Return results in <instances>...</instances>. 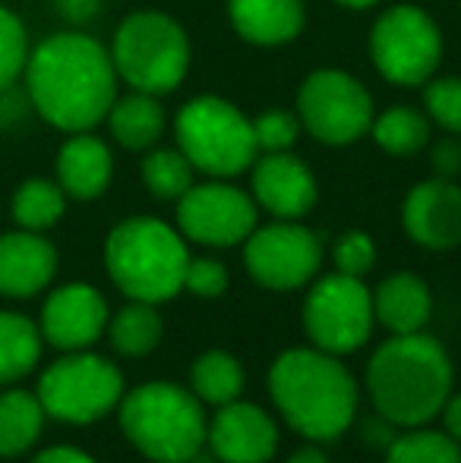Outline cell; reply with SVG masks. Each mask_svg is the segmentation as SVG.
<instances>
[{
  "label": "cell",
  "mask_w": 461,
  "mask_h": 463,
  "mask_svg": "<svg viewBox=\"0 0 461 463\" xmlns=\"http://www.w3.org/2000/svg\"><path fill=\"white\" fill-rule=\"evenodd\" d=\"M25 86L35 110L51 127L86 133L105 120L117 98L111 51L86 32L51 35L29 54Z\"/></svg>",
  "instance_id": "obj_1"
},
{
  "label": "cell",
  "mask_w": 461,
  "mask_h": 463,
  "mask_svg": "<svg viewBox=\"0 0 461 463\" xmlns=\"http://www.w3.org/2000/svg\"><path fill=\"white\" fill-rule=\"evenodd\" d=\"M452 360L437 337L392 335L367 363V394L382 422L430 426L452 394Z\"/></svg>",
  "instance_id": "obj_2"
},
{
  "label": "cell",
  "mask_w": 461,
  "mask_h": 463,
  "mask_svg": "<svg viewBox=\"0 0 461 463\" xmlns=\"http://www.w3.org/2000/svg\"><path fill=\"white\" fill-rule=\"evenodd\" d=\"M269 394L282 420L307 441H332L357 420L360 388L341 356L320 347H294L275 356Z\"/></svg>",
  "instance_id": "obj_3"
},
{
  "label": "cell",
  "mask_w": 461,
  "mask_h": 463,
  "mask_svg": "<svg viewBox=\"0 0 461 463\" xmlns=\"http://www.w3.org/2000/svg\"><path fill=\"white\" fill-rule=\"evenodd\" d=\"M117 420L130 445L155 463H190L206 448L209 432L206 403L174 382H146L123 391Z\"/></svg>",
  "instance_id": "obj_4"
},
{
  "label": "cell",
  "mask_w": 461,
  "mask_h": 463,
  "mask_svg": "<svg viewBox=\"0 0 461 463\" xmlns=\"http://www.w3.org/2000/svg\"><path fill=\"white\" fill-rule=\"evenodd\" d=\"M190 252L180 231L158 218H127L108 233L105 269L117 290L139 303H168L184 290Z\"/></svg>",
  "instance_id": "obj_5"
},
{
  "label": "cell",
  "mask_w": 461,
  "mask_h": 463,
  "mask_svg": "<svg viewBox=\"0 0 461 463\" xmlns=\"http://www.w3.org/2000/svg\"><path fill=\"white\" fill-rule=\"evenodd\" d=\"M111 61L117 80L127 82L133 92L168 95L187 80L190 38L178 19L158 10H142L117 25Z\"/></svg>",
  "instance_id": "obj_6"
},
{
  "label": "cell",
  "mask_w": 461,
  "mask_h": 463,
  "mask_svg": "<svg viewBox=\"0 0 461 463\" xmlns=\"http://www.w3.org/2000/svg\"><path fill=\"white\" fill-rule=\"evenodd\" d=\"M178 148L187 155L193 171L212 180H228L253 167L259 148L253 120L237 104L218 95H199L178 110L174 120Z\"/></svg>",
  "instance_id": "obj_7"
},
{
  "label": "cell",
  "mask_w": 461,
  "mask_h": 463,
  "mask_svg": "<svg viewBox=\"0 0 461 463\" xmlns=\"http://www.w3.org/2000/svg\"><path fill=\"white\" fill-rule=\"evenodd\" d=\"M123 375L111 360L89 350H70L38 378V401L44 413L73 426H89L120 403Z\"/></svg>",
  "instance_id": "obj_8"
},
{
  "label": "cell",
  "mask_w": 461,
  "mask_h": 463,
  "mask_svg": "<svg viewBox=\"0 0 461 463\" xmlns=\"http://www.w3.org/2000/svg\"><path fill=\"white\" fill-rule=\"evenodd\" d=\"M370 57L382 80L395 86H424L443 61V32L420 6H389L370 32Z\"/></svg>",
  "instance_id": "obj_9"
},
{
  "label": "cell",
  "mask_w": 461,
  "mask_h": 463,
  "mask_svg": "<svg viewBox=\"0 0 461 463\" xmlns=\"http://www.w3.org/2000/svg\"><path fill=\"white\" fill-rule=\"evenodd\" d=\"M303 331L310 344L326 354L345 356L367 344L376 325L373 290H367L363 278H351L341 271L313 280L303 297Z\"/></svg>",
  "instance_id": "obj_10"
},
{
  "label": "cell",
  "mask_w": 461,
  "mask_h": 463,
  "mask_svg": "<svg viewBox=\"0 0 461 463\" xmlns=\"http://www.w3.org/2000/svg\"><path fill=\"white\" fill-rule=\"evenodd\" d=\"M297 120L326 146H351L373 123V98L345 70H316L297 92Z\"/></svg>",
  "instance_id": "obj_11"
},
{
  "label": "cell",
  "mask_w": 461,
  "mask_h": 463,
  "mask_svg": "<svg viewBox=\"0 0 461 463\" xmlns=\"http://www.w3.org/2000/svg\"><path fill=\"white\" fill-rule=\"evenodd\" d=\"M246 275L265 290H301L313 284L322 265V246L313 231L297 221H275L244 240Z\"/></svg>",
  "instance_id": "obj_12"
},
{
  "label": "cell",
  "mask_w": 461,
  "mask_h": 463,
  "mask_svg": "<svg viewBox=\"0 0 461 463\" xmlns=\"http://www.w3.org/2000/svg\"><path fill=\"white\" fill-rule=\"evenodd\" d=\"M259 205L250 193L209 180V184H193L178 199V231L184 240L212 250H228L237 246L256 231Z\"/></svg>",
  "instance_id": "obj_13"
},
{
  "label": "cell",
  "mask_w": 461,
  "mask_h": 463,
  "mask_svg": "<svg viewBox=\"0 0 461 463\" xmlns=\"http://www.w3.org/2000/svg\"><path fill=\"white\" fill-rule=\"evenodd\" d=\"M206 445L222 463H269L278 451V426L263 407L237 397L216 407Z\"/></svg>",
  "instance_id": "obj_14"
},
{
  "label": "cell",
  "mask_w": 461,
  "mask_h": 463,
  "mask_svg": "<svg viewBox=\"0 0 461 463\" xmlns=\"http://www.w3.org/2000/svg\"><path fill=\"white\" fill-rule=\"evenodd\" d=\"M108 328V303L95 287H57L42 309V337L57 350H89Z\"/></svg>",
  "instance_id": "obj_15"
},
{
  "label": "cell",
  "mask_w": 461,
  "mask_h": 463,
  "mask_svg": "<svg viewBox=\"0 0 461 463\" xmlns=\"http://www.w3.org/2000/svg\"><path fill=\"white\" fill-rule=\"evenodd\" d=\"M405 233L424 250H452L461 243V186L452 180H424L401 205Z\"/></svg>",
  "instance_id": "obj_16"
},
{
  "label": "cell",
  "mask_w": 461,
  "mask_h": 463,
  "mask_svg": "<svg viewBox=\"0 0 461 463\" xmlns=\"http://www.w3.org/2000/svg\"><path fill=\"white\" fill-rule=\"evenodd\" d=\"M316 177L297 155L269 152L253 161V202L278 221H297L316 205Z\"/></svg>",
  "instance_id": "obj_17"
},
{
  "label": "cell",
  "mask_w": 461,
  "mask_h": 463,
  "mask_svg": "<svg viewBox=\"0 0 461 463\" xmlns=\"http://www.w3.org/2000/svg\"><path fill=\"white\" fill-rule=\"evenodd\" d=\"M57 271V250L35 231H13L0 237V293L35 297Z\"/></svg>",
  "instance_id": "obj_18"
},
{
  "label": "cell",
  "mask_w": 461,
  "mask_h": 463,
  "mask_svg": "<svg viewBox=\"0 0 461 463\" xmlns=\"http://www.w3.org/2000/svg\"><path fill=\"white\" fill-rule=\"evenodd\" d=\"M228 19L244 42L275 48L301 35L307 10L303 0H228Z\"/></svg>",
  "instance_id": "obj_19"
},
{
  "label": "cell",
  "mask_w": 461,
  "mask_h": 463,
  "mask_svg": "<svg viewBox=\"0 0 461 463\" xmlns=\"http://www.w3.org/2000/svg\"><path fill=\"white\" fill-rule=\"evenodd\" d=\"M373 316L392 335H418L433 316V293L424 278L395 271L373 290Z\"/></svg>",
  "instance_id": "obj_20"
},
{
  "label": "cell",
  "mask_w": 461,
  "mask_h": 463,
  "mask_svg": "<svg viewBox=\"0 0 461 463\" xmlns=\"http://www.w3.org/2000/svg\"><path fill=\"white\" fill-rule=\"evenodd\" d=\"M114 161L108 146L86 133H70V139L63 142L61 155H57V184L73 199H99L111 184Z\"/></svg>",
  "instance_id": "obj_21"
},
{
  "label": "cell",
  "mask_w": 461,
  "mask_h": 463,
  "mask_svg": "<svg viewBox=\"0 0 461 463\" xmlns=\"http://www.w3.org/2000/svg\"><path fill=\"white\" fill-rule=\"evenodd\" d=\"M105 120L111 123L114 139L130 152H149L165 133V108H161L158 95L149 92L114 98Z\"/></svg>",
  "instance_id": "obj_22"
},
{
  "label": "cell",
  "mask_w": 461,
  "mask_h": 463,
  "mask_svg": "<svg viewBox=\"0 0 461 463\" xmlns=\"http://www.w3.org/2000/svg\"><path fill=\"white\" fill-rule=\"evenodd\" d=\"M44 407L38 394L6 391L0 394V458H16L38 441L44 426Z\"/></svg>",
  "instance_id": "obj_23"
},
{
  "label": "cell",
  "mask_w": 461,
  "mask_h": 463,
  "mask_svg": "<svg viewBox=\"0 0 461 463\" xmlns=\"http://www.w3.org/2000/svg\"><path fill=\"white\" fill-rule=\"evenodd\" d=\"M190 391L206 407H225L244 391V366L228 350H206L190 366Z\"/></svg>",
  "instance_id": "obj_24"
},
{
  "label": "cell",
  "mask_w": 461,
  "mask_h": 463,
  "mask_svg": "<svg viewBox=\"0 0 461 463\" xmlns=\"http://www.w3.org/2000/svg\"><path fill=\"white\" fill-rule=\"evenodd\" d=\"M42 356V328L19 312H0V384L29 375Z\"/></svg>",
  "instance_id": "obj_25"
},
{
  "label": "cell",
  "mask_w": 461,
  "mask_h": 463,
  "mask_svg": "<svg viewBox=\"0 0 461 463\" xmlns=\"http://www.w3.org/2000/svg\"><path fill=\"white\" fill-rule=\"evenodd\" d=\"M161 316L152 303L130 299L114 318H108V335L111 347L123 356H146L158 347L161 341Z\"/></svg>",
  "instance_id": "obj_26"
},
{
  "label": "cell",
  "mask_w": 461,
  "mask_h": 463,
  "mask_svg": "<svg viewBox=\"0 0 461 463\" xmlns=\"http://www.w3.org/2000/svg\"><path fill=\"white\" fill-rule=\"evenodd\" d=\"M370 133H373L376 146L386 155L408 158V155H418L430 142V117L414 108H389L386 114L373 117Z\"/></svg>",
  "instance_id": "obj_27"
},
{
  "label": "cell",
  "mask_w": 461,
  "mask_h": 463,
  "mask_svg": "<svg viewBox=\"0 0 461 463\" xmlns=\"http://www.w3.org/2000/svg\"><path fill=\"white\" fill-rule=\"evenodd\" d=\"M63 208H67V193L51 180L32 177L13 193V218L23 231H48L63 218Z\"/></svg>",
  "instance_id": "obj_28"
},
{
  "label": "cell",
  "mask_w": 461,
  "mask_h": 463,
  "mask_svg": "<svg viewBox=\"0 0 461 463\" xmlns=\"http://www.w3.org/2000/svg\"><path fill=\"white\" fill-rule=\"evenodd\" d=\"M386 463H461V445L449 432L414 426L392 439Z\"/></svg>",
  "instance_id": "obj_29"
},
{
  "label": "cell",
  "mask_w": 461,
  "mask_h": 463,
  "mask_svg": "<svg viewBox=\"0 0 461 463\" xmlns=\"http://www.w3.org/2000/svg\"><path fill=\"white\" fill-rule=\"evenodd\" d=\"M193 165L180 148H149L142 158V184L155 199L178 202L193 186Z\"/></svg>",
  "instance_id": "obj_30"
},
{
  "label": "cell",
  "mask_w": 461,
  "mask_h": 463,
  "mask_svg": "<svg viewBox=\"0 0 461 463\" xmlns=\"http://www.w3.org/2000/svg\"><path fill=\"white\" fill-rule=\"evenodd\" d=\"M424 108L430 123L449 136H461V76H439L424 82Z\"/></svg>",
  "instance_id": "obj_31"
},
{
  "label": "cell",
  "mask_w": 461,
  "mask_h": 463,
  "mask_svg": "<svg viewBox=\"0 0 461 463\" xmlns=\"http://www.w3.org/2000/svg\"><path fill=\"white\" fill-rule=\"evenodd\" d=\"M29 35L13 10L0 6V89L13 86L29 63Z\"/></svg>",
  "instance_id": "obj_32"
},
{
  "label": "cell",
  "mask_w": 461,
  "mask_h": 463,
  "mask_svg": "<svg viewBox=\"0 0 461 463\" xmlns=\"http://www.w3.org/2000/svg\"><path fill=\"white\" fill-rule=\"evenodd\" d=\"M301 120L288 110H265L253 120V136H256L259 152H291V146L301 136Z\"/></svg>",
  "instance_id": "obj_33"
},
{
  "label": "cell",
  "mask_w": 461,
  "mask_h": 463,
  "mask_svg": "<svg viewBox=\"0 0 461 463\" xmlns=\"http://www.w3.org/2000/svg\"><path fill=\"white\" fill-rule=\"evenodd\" d=\"M335 271H341V275H351V278H363L373 271L376 265V243L370 233L363 231H348L339 237V243H335Z\"/></svg>",
  "instance_id": "obj_34"
},
{
  "label": "cell",
  "mask_w": 461,
  "mask_h": 463,
  "mask_svg": "<svg viewBox=\"0 0 461 463\" xmlns=\"http://www.w3.org/2000/svg\"><path fill=\"white\" fill-rule=\"evenodd\" d=\"M184 290L199 299H216L228 290V269L212 256H190L184 275Z\"/></svg>",
  "instance_id": "obj_35"
},
{
  "label": "cell",
  "mask_w": 461,
  "mask_h": 463,
  "mask_svg": "<svg viewBox=\"0 0 461 463\" xmlns=\"http://www.w3.org/2000/svg\"><path fill=\"white\" fill-rule=\"evenodd\" d=\"M430 165H433V171H437V177L456 180L461 174V146L456 139L437 142L430 152Z\"/></svg>",
  "instance_id": "obj_36"
},
{
  "label": "cell",
  "mask_w": 461,
  "mask_h": 463,
  "mask_svg": "<svg viewBox=\"0 0 461 463\" xmlns=\"http://www.w3.org/2000/svg\"><path fill=\"white\" fill-rule=\"evenodd\" d=\"M54 4H57V13L73 25L92 23L101 13V0H54Z\"/></svg>",
  "instance_id": "obj_37"
},
{
  "label": "cell",
  "mask_w": 461,
  "mask_h": 463,
  "mask_svg": "<svg viewBox=\"0 0 461 463\" xmlns=\"http://www.w3.org/2000/svg\"><path fill=\"white\" fill-rule=\"evenodd\" d=\"M32 463H95L89 454L76 451V448H48V451H42Z\"/></svg>",
  "instance_id": "obj_38"
},
{
  "label": "cell",
  "mask_w": 461,
  "mask_h": 463,
  "mask_svg": "<svg viewBox=\"0 0 461 463\" xmlns=\"http://www.w3.org/2000/svg\"><path fill=\"white\" fill-rule=\"evenodd\" d=\"M443 420H446V432L461 445V391L458 394L456 391L449 394V401H446V407H443Z\"/></svg>",
  "instance_id": "obj_39"
},
{
  "label": "cell",
  "mask_w": 461,
  "mask_h": 463,
  "mask_svg": "<svg viewBox=\"0 0 461 463\" xmlns=\"http://www.w3.org/2000/svg\"><path fill=\"white\" fill-rule=\"evenodd\" d=\"M284 463H329V458H326V451H322V448L303 445V448H297V451L291 454Z\"/></svg>",
  "instance_id": "obj_40"
},
{
  "label": "cell",
  "mask_w": 461,
  "mask_h": 463,
  "mask_svg": "<svg viewBox=\"0 0 461 463\" xmlns=\"http://www.w3.org/2000/svg\"><path fill=\"white\" fill-rule=\"evenodd\" d=\"M341 6H348V10H367V6H376L379 0H339Z\"/></svg>",
  "instance_id": "obj_41"
},
{
  "label": "cell",
  "mask_w": 461,
  "mask_h": 463,
  "mask_svg": "<svg viewBox=\"0 0 461 463\" xmlns=\"http://www.w3.org/2000/svg\"><path fill=\"white\" fill-rule=\"evenodd\" d=\"M0 120H4V101H0Z\"/></svg>",
  "instance_id": "obj_42"
}]
</instances>
